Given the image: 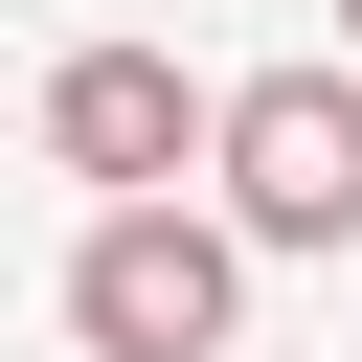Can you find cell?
<instances>
[{"mask_svg":"<svg viewBox=\"0 0 362 362\" xmlns=\"http://www.w3.org/2000/svg\"><path fill=\"white\" fill-rule=\"evenodd\" d=\"M339 23H362V0H339Z\"/></svg>","mask_w":362,"mask_h":362,"instance_id":"4","label":"cell"},{"mask_svg":"<svg viewBox=\"0 0 362 362\" xmlns=\"http://www.w3.org/2000/svg\"><path fill=\"white\" fill-rule=\"evenodd\" d=\"M181 136H226V113H181V68H158V45H68V68H45V158H68V181L181 204Z\"/></svg>","mask_w":362,"mask_h":362,"instance_id":"3","label":"cell"},{"mask_svg":"<svg viewBox=\"0 0 362 362\" xmlns=\"http://www.w3.org/2000/svg\"><path fill=\"white\" fill-rule=\"evenodd\" d=\"M226 317H249V226L226 204H90V249H68V339L90 362H226Z\"/></svg>","mask_w":362,"mask_h":362,"instance_id":"1","label":"cell"},{"mask_svg":"<svg viewBox=\"0 0 362 362\" xmlns=\"http://www.w3.org/2000/svg\"><path fill=\"white\" fill-rule=\"evenodd\" d=\"M204 158H226L249 249H362V68H249Z\"/></svg>","mask_w":362,"mask_h":362,"instance_id":"2","label":"cell"}]
</instances>
